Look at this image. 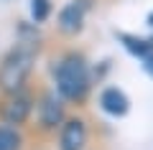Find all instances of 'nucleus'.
Returning <instances> with one entry per match:
<instances>
[{"instance_id":"1a4fd4ad","label":"nucleus","mask_w":153,"mask_h":150,"mask_svg":"<svg viewBox=\"0 0 153 150\" xmlns=\"http://www.w3.org/2000/svg\"><path fill=\"white\" fill-rule=\"evenodd\" d=\"M21 148V135L13 127H0V150H18Z\"/></svg>"},{"instance_id":"f257e3e1","label":"nucleus","mask_w":153,"mask_h":150,"mask_svg":"<svg viewBox=\"0 0 153 150\" xmlns=\"http://www.w3.org/2000/svg\"><path fill=\"white\" fill-rule=\"evenodd\" d=\"M56 89L64 99H82L89 89V71L82 56H66L56 69Z\"/></svg>"},{"instance_id":"423d86ee","label":"nucleus","mask_w":153,"mask_h":150,"mask_svg":"<svg viewBox=\"0 0 153 150\" xmlns=\"http://www.w3.org/2000/svg\"><path fill=\"white\" fill-rule=\"evenodd\" d=\"M82 23H84V5L82 3H69V5L59 13V28L64 33L82 31Z\"/></svg>"},{"instance_id":"9d476101","label":"nucleus","mask_w":153,"mask_h":150,"mask_svg":"<svg viewBox=\"0 0 153 150\" xmlns=\"http://www.w3.org/2000/svg\"><path fill=\"white\" fill-rule=\"evenodd\" d=\"M51 13V5H49V0H31V16L36 18L38 23L46 21Z\"/></svg>"},{"instance_id":"20e7f679","label":"nucleus","mask_w":153,"mask_h":150,"mask_svg":"<svg viewBox=\"0 0 153 150\" xmlns=\"http://www.w3.org/2000/svg\"><path fill=\"white\" fill-rule=\"evenodd\" d=\"M87 143V127L82 120H69L61 130V150H82Z\"/></svg>"},{"instance_id":"39448f33","label":"nucleus","mask_w":153,"mask_h":150,"mask_svg":"<svg viewBox=\"0 0 153 150\" xmlns=\"http://www.w3.org/2000/svg\"><path fill=\"white\" fill-rule=\"evenodd\" d=\"M28 112H31V99L16 92V97H13L10 102L5 104V109H3V120H5L8 125H23L26 117H28Z\"/></svg>"},{"instance_id":"f8f14e48","label":"nucleus","mask_w":153,"mask_h":150,"mask_svg":"<svg viewBox=\"0 0 153 150\" xmlns=\"http://www.w3.org/2000/svg\"><path fill=\"white\" fill-rule=\"evenodd\" d=\"M148 26H153V13H151V16H148Z\"/></svg>"},{"instance_id":"0eeeda50","label":"nucleus","mask_w":153,"mask_h":150,"mask_svg":"<svg viewBox=\"0 0 153 150\" xmlns=\"http://www.w3.org/2000/svg\"><path fill=\"white\" fill-rule=\"evenodd\" d=\"M61 102L56 99V94H46L41 102V125L44 127H56L61 122Z\"/></svg>"},{"instance_id":"6e6552de","label":"nucleus","mask_w":153,"mask_h":150,"mask_svg":"<svg viewBox=\"0 0 153 150\" xmlns=\"http://www.w3.org/2000/svg\"><path fill=\"white\" fill-rule=\"evenodd\" d=\"M117 38L123 41V46L130 51V54H135V56H148L153 51V46H151V41H146V38H138V36H130V33H117Z\"/></svg>"},{"instance_id":"f03ea898","label":"nucleus","mask_w":153,"mask_h":150,"mask_svg":"<svg viewBox=\"0 0 153 150\" xmlns=\"http://www.w3.org/2000/svg\"><path fill=\"white\" fill-rule=\"evenodd\" d=\"M33 59H36V51L31 46H18L13 48L10 54L5 56L3 66H0V89L16 94L23 84H26L28 74H31Z\"/></svg>"},{"instance_id":"9b49d317","label":"nucleus","mask_w":153,"mask_h":150,"mask_svg":"<svg viewBox=\"0 0 153 150\" xmlns=\"http://www.w3.org/2000/svg\"><path fill=\"white\" fill-rule=\"evenodd\" d=\"M143 66H146V71L153 76V51H151L148 56H143Z\"/></svg>"},{"instance_id":"7ed1b4c3","label":"nucleus","mask_w":153,"mask_h":150,"mask_svg":"<svg viewBox=\"0 0 153 150\" xmlns=\"http://www.w3.org/2000/svg\"><path fill=\"white\" fill-rule=\"evenodd\" d=\"M100 104H102V109L107 115H112V117H123V115L130 109V99H128L125 92H120L117 86H107V89L102 92V97H100Z\"/></svg>"}]
</instances>
